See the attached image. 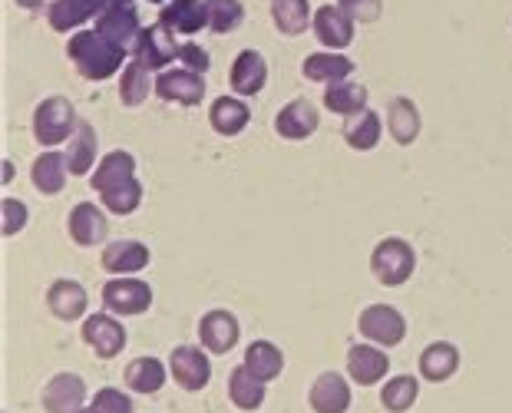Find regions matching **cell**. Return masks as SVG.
<instances>
[{
    "label": "cell",
    "mask_w": 512,
    "mask_h": 413,
    "mask_svg": "<svg viewBox=\"0 0 512 413\" xmlns=\"http://www.w3.org/2000/svg\"><path fill=\"white\" fill-rule=\"evenodd\" d=\"M126 47H119L116 40H110L100 30H76L67 43V57L73 60V67L80 70L83 80L103 83L113 73L126 67Z\"/></svg>",
    "instance_id": "1"
},
{
    "label": "cell",
    "mask_w": 512,
    "mask_h": 413,
    "mask_svg": "<svg viewBox=\"0 0 512 413\" xmlns=\"http://www.w3.org/2000/svg\"><path fill=\"white\" fill-rule=\"evenodd\" d=\"M370 271L384 288H400L407 285L417 271V252L407 238L390 235L384 242H377V248L370 252Z\"/></svg>",
    "instance_id": "2"
},
{
    "label": "cell",
    "mask_w": 512,
    "mask_h": 413,
    "mask_svg": "<svg viewBox=\"0 0 512 413\" xmlns=\"http://www.w3.org/2000/svg\"><path fill=\"white\" fill-rule=\"evenodd\" d=\"M76 113L67 96H47L37 110H34V139L43 149H53L60 143H70V136L76 133Z\"/></svg>",
    "instance_id": "3"
},
{
    "label": "cell",
    "mask_w": 512,
    "mask_h": 413,
    "mask_svg": "<svg viewBox=\"0 0 512 413\" xmlns=\"http://www.w3.org/2000/svg\"><path fill=\"white\" fill-rule=\"evenodd\" d=\"M103 304L106 311L119 314V318H136V314H146L152 308V285L133 275L110 278L103 285Z\"/></svg>",
    "instance_id": "4"
},
{
    "label": "cell",
    "mask_w": 512,
    "mask_h": 413,
    "mask_svg": "<svg viewBox=\"0 0 512 413\" xmlns=\"http://www.w3.org/2000/svg\"><path fill=\"white\" fill-rule=\"evenodd\" d=\"M357 331L364 334V341L380 344V347H397L403 338H407V321L397 308L390 304H370V308L361 311L357 318Z\"/></svg>",
    "instance_id": "5"
},
{
    "label": "cell",
    "mask_w": 512,
    "mask_h": 413,
    "mask_svg": "<svg viewBox=\"0 0 512 413\" xmlns=\"http://www.w3.org/2000/svg\"><path fill=\"white\" fill-rule=\"evenodd\" d=\"M169 374H172V380H176L182 390H189V394H199V390L209 387L212 364H209V357H205V351H199V347L179 344L176 351L169 354Z\"/></svg>",
    "instance_id": "6"
},
{
    "label": "cell",
    "mask_w": 512,
    "mask_h": 413,
    "mask_svg": "<svg viewBox=\"0 0 512 413\" xmlns=\"http://www.w3.org/2000/svg\"><path fill=\"white\" fill-rule=\"evenodd\" d=\"M83 341L90 344V351L100 361H113L126 347V328L113 314H90V318H83Z\"/></svg>",
    "instance_id": "7"
},
{
    "label": "cell",
    "mask_w": 512,
    "mask_h": 413,
    "mask_svg": "<svg viewBox=\"0 0 512 413\" xmlns=\"http://www.w3.org/2000/svg\"><path fill=\"white\" fill-rule=\"evenodd\" d=\"M156 96L166 103H179V106H199L205 100V80L202 73L195 70H159L156 76Z\"/></svg>",
    "instance_id": "8"
},
{
    "label": "cell",
    "mask_w": 512,
    "mask_h": 413,
    "mask_svg": "<svg viewBox=\"0 0 512 413\" xmlns=\"http://www.w3.org/2000/svg\"><path fill=\"white\" fill-rule=\"evenodd\" d=\"M40 404L47 413H76V410H83V404H86V380L80 374H70V371L53 374L47 380V387H43Z\"/></svg>",
    "instance_id": "9"
},
{
    "label": "cell",
    "mask_w": 512,
    "mask_h": 413,
    "mask_svg": "<svg viewBox=\"0 0 512 413\" xmlns=\"http://www.w3.org/2000/svg\"><path fill=\"white\" fill-rule=\"evenodd\" d=\"M136 60H143L149 70H166L172 60H179V43L176 34L162 24H152L143 27V34L136 40V50H133Z\"/></svg>",
    "instance_id": "10"
},
{
    "label": "cell",
    "mask_w": 512,
    "mask_h": 413,
    "mask_svg": "<svg viewBox=\"0 0 512 413\" xmlns=\"http://www.w3.org/2000/svg\"><path fill=\"white\" fill-rule=\"evenodd\" d=\"M238 338H242V324H238L232 311L215 308L199 321V341L209 354H228L238 344Z\"/></svg>",
    "instance_id": "11"
},
{
    "label": "cell",
    "mask_w": 512,
    "mask_h": 413,
    "mask_svg": "<svg viewBox=\"0 0 512 413\" xmlns=\"http://www.w3.org/2000/svg\"><path fill=\"white\" fill-rule=\"evenodd\" d=\"M311 30L328 50H344L354 43V20L347 17L337 4H324V7L314 10Z\"/></svg>",
    "instance_id": "12"
},
{
    "label": "cell",
    "mask_w": 512,
    "mask_h": 413,
    "mask_svg": "<svg viewBox=\"0 0 512 413\" xmlns=\"http://www.w3.org/2000/svg\"><path fill=\"white\" fill-rule=\"evenodd\" d=\"M96 30L106 34L110 40H116L119 47H126L129 53L136 50V40L143 34L139 27V14L133 4H106V10L96 17Z\"/></svg>",
    "instance_id": "13"
},
{
    "label": "cell",
    "mask_w": 512,
    "mask_h": 413,
    "mask_svg": "<svg viewBox=\"0 0 512 413\" xmlns=\"http://www.w3.org/2000/svg\"><path fill=\"white\" fill-rule=\"evenodd\" d=\"M308 404L314 413H347L351 410V384L344 374L324 371L308 390Z\"/></svg>",
    "instance_id": "14"
},
{
    "label": "cell",
    "mask_w": 512,
    "mask_h": 413,
    "mask_svg": "<svg viewBox=\"0 0 512 413\" xmlns=\"http://www.w3.org/2000/svg\"><path fill=\"white\" fill-rule=\"evenodd\" d=\"M70 238L80 248H96L106 242L110 235V222H106V212H100V205L93 202H80L70 209Z\"/></svg>",
    "instance_id": "15"
},
{
    "label": "cell",
    "mask_w": 512,
    "mask_h": 413,
    "mask_svg": "<svg viewBox=\"0 0 512 413\" xmlns=\"http://www.w3.org/2000/svg\"><path fill=\"white\" fill-rule=\"evenodd\" d=\"M47 308L53 318H60V321H80L86 318V308H90V295H86V288L80 281L57 278L47 288Z\"/></svg>",
    "instance_id": "16"
},
{
    "label": "cell",
    "mask_w": 512,
    "mask_h": 413,
    "mask_svg": "<svg viewBox=\"0 0 512 413\" xmlns=\"http://www.w3.org/2000/svg\"><path fill=\"white\" fill-rule=\"evenodd\" d=\"M110 0H53L47 7V24L57 34H76V27H83L86 20H96L106 10Z\"/></svg>",
    "instance_id": "17"
},
{
    "label": "cell",
    "mask_w": 512,
    "mask_h": 413,
    "mask_svg": "<svg viewBox=\"0 0 512 413\" xmlns=\"http://www.w3.org/2000/svg\"><path fill=\"white\" fill-rule=\"evenodd\" d=\"M390 374V357L380 351V347L370 344H354L347 351V377L361 387H374Z\"/></svg>",
    "instance_id": "18"
},
{
    "label": "cell",
    "mask_w": 512,
    "mask_h": 413,
    "mask_svg": "<svg viewBox=\"0 0 512 413\" xmlns=\"http://www.w3.org/2000/svg\"><path fill=\"white\" fill-rule=\"evenodd\" d=\"M149 248L136 238H119V242H110L103 248V258L100 265L110 271L113 278H123V275H136V271L149 268Z\"/></svg>",
    "instance_id": "19"
},
{
    "label": "cell",
    "mask_w": 512,
    "mask_h": 413,
    "mask_svg": "<svg viewBox=\"0 0 512 413\" xmlns=\"http://www.w3.org/2000/svg\"><path fill=\"white\" fill-rule=\"evenodd\" d=\"M159 24L169 27L172 34L192 37L209 24V4H205V0H169V4L159 10Z\"/></svg>",
    "instance_id": "20"
},
{
    "label": "cell",
    "mask_w": 512,
    "mask_h": 413,
    "mask_svg": "<svg viewBox=\"0 0 512 413\" xmlns=\"http://www.w3.org/2000/svg\"><path fill=\"white\" fill-rule=\"evenodd\" d=\"M318 123H321L318 106L311 100H291L285 110L275 116V133L281 139H288V143H301V139L314 136Z\"/></svg>",
    "instance_id": "21"
},
{
    "label": "cell",
    "mask_w": 512,
    "mask_h": 413,
    "mask_svg": "<svg viewBox=\"0 0 512 413\" xmlns=\"http://www.w3.org/2000/svg\"><path fill=\"white\" fill-rule=\"evenodd\" d=\"M228 83H232L235 96H258L268 83V63L258 50H242L232 63V73H228Z\"/></svg>",
    "instance_id": "22"
},
{
    "label": "cell",
    "mask_w": 512,
    "mask_h": 413,
    "mask_svg": "<svg viewBox=\"0 0 512 413\" xmlns=\"http://www.w3.org/2000/svg\"><path fill=\"white\" fill-rule=\"evenodd\" d=\"M67 176H70L67 152L57 149H47L43 156H37L34 169H30V179H34V189L40 195H60L67 189Z\"/></svg>",
    "instance_id": "23"
},
{
    "label": "cell",
    "mask_w": 512,
    "mask_h": 413,
    "mask_svg": "<svg viewBox=\"0 0 512 413\" xmlns=\"http://www.w3.org/2000/svg\"><path fill=\"white\" fill-rule=\"evenodd\" d=\"M460 371V351L450 341H433L423 347L420 354V377L430 380V384H443Z\"/></svg>",
    "instance_id": "24"
},
{
    "label": "cell",
    "mask_w": 512,
    "mask_h": 413,
    "mask_svg": "<svg viewBox=\"0 0 512 413\" xmlns=\"http://www.w3.org/2000/svg\"><path fill=\"white\" fill-rule=\"evenodd\" d=\"M387 129H390V139L397 146H410L417 143L420 136V110L410 96H394L387 103Z\"/></svg>",
    "instance_id": "25"
},
{
    "label": "cell",
    "mask_w": 512,
    "mask_h": 413,
    "mask_svg": "<svg viewBox=\"0 0 512 413\" xmlns=\"http://www.w3.org/2000/svg\"><path fill=\"white\" fill-rule=\"evenodd\" d=\"M341 136H344V143L357 149V152H370V149H377L380 143V136H384V123H380V116L374 110H364L361 113H351V116H344V129H341Z\"/></svg>",
    "instance_id": "26"
},
{
    "label": "cell",
    "mask_w": 512,
    "mask_h": 413,
    "mask_svg": "<svg viewBox=\"0 0 512 413\" xmlns=\"http://www.w3.org/2000/svg\"><path fill=\"white\" fill-rule=\"evenodd\" d=\"M209 123L219 136H238L245 133V126L252 123V110L245 106L242 96H219L209 110Z\"/></svg>",
    "instance_id": "27"
},
{
    "label": "cell",
    "mask_w": 512,
    "mask_h": 413,
    "mask_svg": "<svg viewBox=\"0 0 512 413\" xmlns=\"http://www.w3.org/2000/svg\"><path fill=\"white\" fill-rule=\"evenodd\" d=\"M301 73L311 83H337L354 73V60H347L344 53H311L304 57Z\"/></svg>",
    "instance_id": "28"
},
{
    "label": "cell",
    "mask_w": 512,
    "mask_h": 413,
    "mask_svg": "<svg viewBox=\"0 0 512 413\" xmlns=\"http://www.w3.org/2000/svg\"><path fill=\"white\" fill-rule=\"evenodd\" d=\"M265 380H258L248 367H235L232 377H228V400L238 407V410H245V413H252V410H261V404H265Z\"/></svg>",
    "instance_id": "29"
},
{
    "label": "cell",
    "mask_w": 512,
    "mask_h": 413,
    "mask_svg": "<svg viewBox=\"0 0 512 413\" xmlns=\"http://www.w3.org/2000/svg\"><path fill=\"white\" fill-rule=\"evenodd\" d=\"M126 387L136 390V394H156V390H162V384H166L169 377V367L156 361V357H136V361L126 364Z\"/></svg>",
    "instance_id": "30"
},
{
    "label": "cell",
    "mask_w": 512,
    "mask_h": 413,
    "mask_svg": "<svg viewBox=\"0 0 512 413\" xmlns=\"http://www.w3.org/2000/svg\"><path fill=\"white\" fill-rule=\"evenodd\" d=\"M152 93V70L146 67L143 60H129L123 67V76H119V100L129 110H136V106H143Z\"/></svg>",
    "instance_id": "31"
},
{
    "label": "cell",
    "mask_w": 512,
    "mask_h": 413,
    "mask_svg": "<svg viewBox=\"0 0 512 413\" xmlns=\"http://www.w3.org/2000/svg\"><path fill=\"white\" fill-rule=\"evenodd\" d=\"M93 162H96V133H93V123L80 119V123H76V133L70 136V146H67L70 176H90Z\"/></svg>",
    "instance_id": "32"
},
{
    "label": "cell",
    "mask_w": 512,
    "mask_h": 413,
    "mask_svg": "<svg viewBox=\"0 0 512 413\" xmlns=\"http://www.w3.org/2000/svg\"><path fill=\"white\" fill-rule=\"evenodd\" d=\"M248 371H252L258 380H265V384H271V380H278L281 371H285V354H281L278 344L271 341H255L248 344L245 351V361H242Z\"/></svg>",
    "instance_id": "33"
},
{
    "label": "cell",
    "mask_w": 512,
    "mask_h": 413,
    "mask_svg": "<svg viewBox=\"0 0 512 413\" xmlns=\"http://www.w3.org/2000/svg\"><path fill=\"white\" fill-rule=\"evenodd\" d=\"M129 176H136V156L133 152H126V149H113V152H106V156L100 159V166L93 169V189L96 192H103V189H110L116 186V182H123Z\"/></svg>",
    "instance_id": "34"
},
{
    "label": "cell",
    "mask_w": 512,
    "mask_h": 413,
    "mask_svg": "<svg viewBox=\"0 0 512 413\" xmlns=\"http://www.w3.org/2000/svg\"><path fill=\"white\" fill-rule=\"evenodd\" d=\"M271 20L278 34L301 37L311 27V4L308 0H271Z\"/></svg>",
    "instance_id": "35"
},
{
    "label": "cell",
    "mask_w": 512,
    "mask_h": 413,
    "mask_svg": "<svg viewBox=\"0 0 512 413\" xmlns=\"http://www.w3.org/2000/svg\"><path fill=\"white\" fill-rule=\"evenodd\" d=\"M324 106L337 116H351V113H361L367 106V86L354 83V80H337L328 83L324 90Z\"/></svg>",
    "instance_id": "36"
},
{
    "label": "cell",
    "mask_w": 512,
    "mask_h": 413,
    "mask_svg": "<svg viewBox=\"0 0 512 413\" xmlns=\"http://www.w3.org/2000/svg\"><path fill=\"white\" fill-rule=\"evenodd\" d=\"M420 397V384L417 377L410 374H397L390 377L384 387H380V404H384L387 413H407Z\"/></svg>",
    "instance_id": "37"
},
{
    "label": "cell",
    "mask_w": 512,
    "mask_h": 413,
    "mask_svg": "<svg viewBox=\"0 0 512 413\" xmlns=\"http://www.w3.org/2000/svg\"><path fill=\"white\" fill-rule=\"evenodd\" d=\"M100 199H103V209L106 212H113V215H133L139 205H143V186H139L136 176H129L123 182H116V186L103 189Z\"/></svg>",
    "instance_id": "38"
},
{
    "label": "cell",
    "mask_w": 512,
    "mask_h": 413,
    "mask_svg": "<svg viewBox=\"0 0 512 413\" xmlns=\"http://www.w3.org/2000/svg\"><path fill=\"white\" fill-rule=\"evenodd\" d=\"M209 4V30L212 34H235L245 20L242 0H205Z\"/></svg>",
    "instance_id": "39"
},
{
    "label": "cell",
    "mask_w": 512,
    "mask_h": 413,
    "mask_svg": "<svg viewBox=\"0 0 512 413\" xmlns=\"http://www.w3.org/2000/svg\"><path fill=\"white\" fill-rule=\"evenodd\" d=\"M337 7L344 10L354 24H374L384 14V0H337Z\"/></svg>",
    "instance_id": "40"
},
{
    "label": "cell",
    "mask_w": 512,
    "mask_h": 413,
    "mask_svg": "<svg viewBox=\"0 0 512 413\" xmlns=\"http://www.w3.org/2000/svg\"><path fill=\"white\" fill-rule=\"evenodd\" d=\"M90 407L96 413H133V400H129L123 390L116 387H103L100 394L90 400Z\"/></svg>",
    "instance_id": "41"
},
{
    "label": "cell",
    "mask_w": 512,
    "mask_h": 413,
    "mask_svg": "<svg viewBox=\"0 0 512 413\" xmlns=\"http://www.w3.org/2000/svg\"><path fill=\"white\" fill-rule=\"evenodd\" d=\"M0 215H4V235H17V232H24L27 228V219H30V209L20 199H7L0 202Z\"/></svg>",
    "instance_id": "42"
},
{
    "label": "cell",
    "mask_w": 512,
    "mask_h": 413,
    "mask_svg": "<svg viewBox=\"0 0 512 413\" xmlns=\"http://www.w3.org/2000/svg\"><path fill=\"white\" fill-rule=\"evenodd\" d=\"M179 67L195 70V73L205 76L212 67V60H209V53L199 47V43H182V47H179Z\"/></svg>",
    "instance_id": "43"
},
{
    "label": "cell",
    "mask_w": 512,
    "mask_h": 413,
    "mask_svg": "<svg viewBox=\"0 0 512 413\" xmlns=\"http://www.w3.org/2000/svg\"><path fill=\"white\" fill-rule=\"evenodd\" d=\"M47 0H17V7H24V10H40Z\"/></svg>",
    "instance_id": "44"
},
{
    "label": "cell",
    "mask_w": 512,
    "mask_h": 413,
    "mask_svg": "<svg viewBox=\"0 0 512 413\" xmlns=\"http://www.w3.org/2000/svg\"><path fill=\"white\" fill-rule=\"evenodd\" d=\"M10 176H14V166H10V159L4 162V182H10Z\"/></svg>",
    "instance_id": "45"
},
{
    "label": "cell",
    "mask_w": 512,
    "mask_h": 413,
    "mask_svg": "<svg viewBox=\"0 0 512 413\" xmlns=\"http://www.w3.org/2000/svg\"><path fill=\"white\" fill-rule=\"evenodd\" d=\"M110 4H133V0H110Z\"/></svg>",
    "instance_id": "46"
},
{
    "label": "cell",
    "mask_w": 512,
    "mask_h": 413,
    "mask_svg": "<svg viewBox=\"0 0 512 413\" xmlns=\"http://www.w3.org/2000/svg\"><path fill=\"white\" fill-rule=\"evenodd\" d=\"M76 413H96L93 407H83V410H76Z\"/></svg>",
    "instance_id": "47"
}]
</instances>
